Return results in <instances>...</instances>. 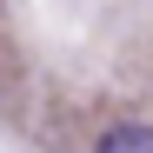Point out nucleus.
I'll return each instance as SVG.
<instances>
[{"instance_id": "nucleus-1", "label": "nucleus", "mask_w": 153, "mask_h": 153, "mask_svg": "<svg viewBox=\"0 0 153 153\" xmlns=\"http://www.w3.org/2000/svg\"><path fill=\"white\" fill-rule=\"evenodd\" d=\"M93 153H153V126L146 120H113L107 133L93 140Z\"/></svg>"}]
</instances>
